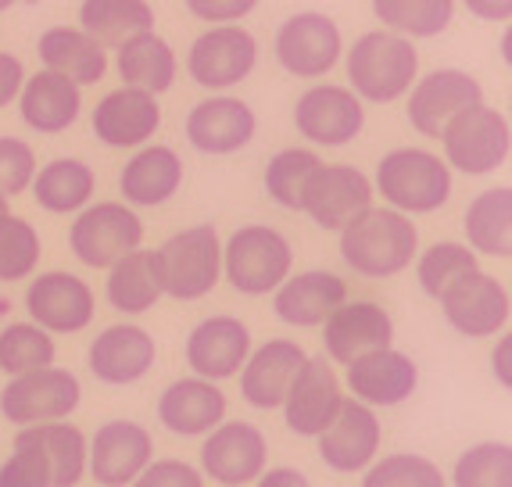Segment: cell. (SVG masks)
<instances>
[{"label":"cell","mask_w":512,"mask_h":487,"mask_svg":"<svg viewBox=\"0 0 512 487\" xmlns=\"http://www.w3.org/2000/svg\"><path fill=\"white\" fill-rule=\"evenodd\" d=\"M344 301H348V280L330 269H305L298 276H287L273 291V312L280 323L312 330L323 326L326 316Z\"/></svg>","instance_id":"28"},{"label":"cell","mask_w":512,"mask_h":487,"mask_svg":"<svg viewBox=\"0 0 512 487\" xmlns=\"http://www.w3.org/2000/svg\"><path fill=\"white\" fill-rule=\"evenodd\" d=\"M129 487H205V473L187 459H151Z\"/></svg>","instance_id":"46"},{"label":"cell","mask_w":512,"mask_h":487,"mask_svg":"<svg viewBox=\"0 0 512 487\" xmlns=\"http://www.w3.org/2000/svg\"><path fill=\"white\" fill-rule=\"evenodd\" d=\"M54 359H58L54 334L40 330L36 323H8L0 330V373L4 376H22L54 366Z\"/></svg>","instance_id":"40"},{"label":"cell","mask_w":512,"mask_h":487,"mask_svg":"<svg viewBox=\"0 0 512 487\" xmlns=\"http://www.w3.org/2000/svg\"><path fill=\"white\" fill-rule=\"evenodd\" d=\"M323 165L316 151L308 147H283L269 158L262 172L265 194L273 197L276 205L287 208V212H301V197H305V187L312 180V172Z\"/></svg>","instance_id":"39"},{"label":"cell","mask_w":512,"mask_h":487,"mask_svg":"<svg viewBox=\"0 0 512 487\" xmlns=\"http://www.w3.org/2000/svg\"><path fill=\"white\" fill-rule=\"evenodd\" d=\"M308 351L291 337H273V341L251 348L248 362L240 366V398L258 412H273L283 405L291 391L294 376L305 366Z\"/></svg>","instance_id":"25"},{"label":"cell","mask_w":512,"mask_h":487,"mask_svg":"<svg viewBox=\"0 0 512 487\" xmlns=\"http://www.w3.org/2000/svg\"><path fill=\"white\" fill-rule=\"evenodd\" d=\"M394 344V319L376 301H344L326 316L323 323V351L337 366H348L359 355L391 348Z\"/></svg>","instance_id":"24"},{"label":"cell","mask_w":512,"mask_h":487,"mask_svg":"<svg viewBox=\"0 0 512 487\" xmlns=\"http://www.w3.org/2000/svg\"><path fill=\"white\" fill-rule=\"evenodd\" d=\"M509 359H512V337L502 334L495 344V351H491V373H495V380L505 387V391L512 387V362Z\"/></svg>","instance_id":"51"},{"label":"cell","mask_w":512,"mask_h":487,"mask_svg":"<svg viewBox=\"0 0 512 487\" xmlns=\"http://www.w3.org/2000/svg\"><path fill=\"white\" fill-rule=\"evenodd\" d=\"M466 248L473 255L509 258L512 255V187H491L477 194L462 219Z\"/></svg>","instance_id":"36"},{"label":"cell","mask_w":512,"mask_h":487,"mask_svg":"<svg viewBox=\"0 0 512 487\" xmlns=\"http://www.w3.org/2000/svg\"><path fill=\"white\" fill-rule=\"evenodd\" d=\"M373 180L355 165H319L301 197V212L326 233H341L344 226L373 208Z\"/></svg>","instance_id":"16"},{"label":"cell","mask_w":512,"mask_h":487,"mask_svg":"<svg viewBox=\"0 0 512 487\" xmlns=\"http://www.w3.org/2000/svg\"><path fill=\"white\" fill-rule=\"evenodd\" d=\"M258 40L240 26H212L190 43L187 72L205 90H233L255 72Z\"/></svg>","instance_id":"14"},{"label":"cell","mask_w":512,"mask_h":487,"mask_svg":"<svg viewBox=\"0 0 512 487\" xmlns=\"http://www.w3.org/2000/svg\"><path fill=\"white\" fill-rule=\"evenodd\" d=\"M79 29L108 51V47H122L137 33H151L154 8L147 0H83Z\"/></svg>","instance_id":"37"},{"label":"cell","mask_w":512,"mask_h":487,"mask_svg":"<svg viewBox=\"0 0 512 487\" xmlns=\"http://www.w3.org/2000/svg\"><path fill=\"white\" fill-rule=\"evenodd\" d=\"M36 54H40L43 69L65 76L69 83H76L79 90L101 83V79L108 76V51H104L97 40H90L83 29L51 26L47 33H40Z\"/></svg>","instance_id":"32"},{"label":"cell","mask_w":512,"mask_h":487,"mask_svg":"<svg viewBox=\"0 0 512 487\" xmlns=\"http://www.w3.org/2000/svg\"><path fill=\"white\" fill-rule=\"evenodd\" d=\"M154 459V437L137 419H108L86 437V473L97 487H129Z\"/></svg>","instance_id":"11"},{"label":"cell","mask_w":512,"mask_h":487,"mask_svg":"<svg viewBox=\"0 0 512 487\" xmlns=\"http://www.w3.org/2000/svg\"><path fill=\"white\" fill-rule=\"evenodd\" d=\"M470 15L484 18V22H509L512 18V0H466Z\"/></svg>","instance_id":"52"},{"label":"cell","mask_w":512,"mask_h":487,"mask_svg":"<svg viewBox=\"0 0 512 487\" xmlns=\"http://www.w3.org/2000/svg\"><path fill=\"white\" fill-rule=\"evenodd\" d=\"M90 126H94V137L104 147H119V151L144 147L162 129V104H158L154 94L133 90V86L108 90L97 101L94 115H90Z\"/></svg>","instance_id":"26"},{"label":"cell","mask_w":512,"mask_h":487,"mask_svg":"<svg viewBox=\"0 0 512 487\" xmlns=\"http://www.w3.org/2000/svg\"><path fill=\"white\" fill-rule=\"evenodd\" d=\"M162 294L176 301H201L222 280V240L212 223H197L172 233L162 248L154 251Z\"/></svg>","instance_id":"5"},{"label":"cell","mask_w":512,"mask_h":487,"mask_svg":"<svg viewBox=\"0 0 512 487\" xmlns=\"http://www.w3.org/2000/svg\"><path fill=\"white\" fill-rule=\"evenodd\" d=\"M0 487H51V473L29 448H15L0 462Z\"/></svg>","instance_id":"47"},{"label":"cell","mask_w":512,"mask_h":487,"mask_svg":"<svg viewBox=\"0 0 512 487\" xmlns=\"http://www.w3.org/2000/svg\"><path fill=\"white\" fill-rule=\"evenodd\" d=\"M255 487H312V480L298 470V466H265Z\"/></svg>","instance_id":"50"},{"label":"cell","mask_w":512,"mask_h":487,"mask_svg":"<svg viewBox=\"0 0 512 487\" xmlns=\"http://www.w3.org/2000/svg\"><path fill=\"white\" fill-rule=\"evenodd\" d=\"M444 165L462 176H491L498 172L512 154V129L498 108H466L444 126L441 137Z\"/></svg>","instance_id":"6"},{"label":"cell","mask_w":512,"mask_h":487,"mask_svg":"<svg viewBox=\"0 0 512 487\" xmlns=\"http://www.w3.org/2000/svg\"><path fill=\"white\" fill-rule=\"evenodd\" d=\"M4 212H8V197L0 194V215H4Z\"/></svg>","instance_id":"53"},{"label":"cell","mask_w":512,"mask_h":487,"mask_svg":"<svg viewBox=\"0 0 512 487\" xmlns=\"http://www.w3.org/2000/svg\"><path fill=\"white\" fill-rule=\"evenodd\" d=\"M344 384L326 355H308L305 366L294 376L291 391L283 398V423L294 437H312L316 441L330 427L344 405Z\"/></svg>","instance_id":"15"},{"label":"cell","mask_w":512,"mask_h":487,"mask_svg":"<svg viewBox=\"0 0 512 487\" xmlns=\"http://www.w3.org/2000/svg\"><path fill=\"white\" fill-rule=\"evenodd\" d=\"M43 255L40 233L29 219L4 212L0 215V283L29 280Z\"/></svg>","instance_id":"44"},{"label":"cell","mask_w":512,"mask_h":487,"mask_svg":"<svg viewBox=\"0 0 512 487\" xmlns=\"http://www.w3.org/2000/svg\"><path fill=\"white\" fill-rule=\"evenodd\" d=\"M18 115L40 137H58L83 115V90L58 72H36L18 90Z\"/></svg>","instance_id":"29"},{"label":"cell","mask_w":512,"mask_h":487,"mask_svg":"<svg viewBox=\"0 0 512 487\" xmlns=\"http://www.w3.org/2000/svg\"><path fill=\"white\" fill-rule=\"evenodd\" d=\"M15 448H29L51 473V487H79L86 477V434L76 423H36L18 427Z\"/></svg>","instance_id":"31"},{"label":"cell","mask_w":512,"mask_h":487,"mask_svg":"<svg viewBox=\"0 0 512 487\" xmlns=\"http://www.w3.org/2000/svg\"><path fill=\"white\" fill-rule=\"evenodd\" d=\"M22 83H26V65H22V58L0 51V108H8V104L15 101Z\"/></svg>","instance_id":"49"},{"label":"cell","mask_w":512,"mask_h":487,"mask_svg":"<svg viewBox=\"0 0 512 487\" xmlns=\"http://www.w3.org/2000/svg\"><path fill=\"white\" fill-rule=\"evenodd\" d=\"M273 51L283 72L298 79H319L337 69L344 54L341 26L323 11H298L276 29Z\"/></svg>","instance_id":"12"},{"label":"cell","mask_w":512,"mask_h":487,"mask_svg":"<svg viewBox=\"0 0 512 487\" xmlns=\"http://www.w3.org/2000/svg\"><path fill=\"white\" fill-rule=\"evenodd\" d=\"M26 312L29 323H36L47 334H83L97 312L94 287L65 269L40 273L26 287Z\"/></svg>","instance_id":"13"},{"label":"cell","mask_w":512,"mask_h":487,"mask_svg":"<svg viewBox=\"0 0 512 487\" xmlns=\"http://www.w3.org/2000/svg\"><path fill=\"white\" fill-rule=\"evenodd\" d=\"M158 362V344L137 323L104 326L101 334L90 341L86 366L94 373L97 384L108 387H133L140 384Z\"/></svg>","instance_id":"22"},{"label":"cell","mask_w":512,"mask_h":487,"mask_svg":"<svg viewBox=\"0 0 512 487\" xmlns=\"http://www.w3.org/2000/svg\"><path fill=\"white\" fill-rule=\"evenodd\" d=\"M477 104H484V86L477 76L462 69H434L412 83L405 112H409V126L419 137L437 140L455 115L477 108Z\"/></svg>","instance_id":"18"},{"label":"cell","mask_w":512,"mask_h":487,"mask_svg":"<svg viewBox=\"0 0 512 487\" xmlns=\"http://www.w3.org/2000/svg\"><path fill=\"white\" fill-rule=\"evenodd\" d=\"M36 176V151L22 137H0V194H26Z\"/></svg>","instance_id":"45"},{"label":"cell","mask_w":512,"mask_h":487,"mask_svg":"<svg viewBox=\"0 0 512 487\" xmlns=\"http://www.w3.org/2000/svg\"><path fill=\"white\" fill-rule=\"evenodd\" d=\"M79 402H83V384L65 366H43L33 373L8 376V384L0 387V416L15 427L69 419Z\"/></svg>","instance_id":"7"},{"label":"cell","mask_w":512,"mask_h":487,"mask_svg":"<svg viewBox=\"0 0 512 487\" xmlns=\"http://www.w3.org/2000/svg\"><path fill=\"white\" fill-rule=\"evenodd\" d=\"M187 11L208 26H237L240 18H248L262 0H183Z\"/></svg>","instance_id":"48"},{"label":"cell","mask_w":512,"mask_h":487,"mask_svg":"<svg viewBox=\"0 0 512 487\" xmlns=\"http://www.w3.org/2000/svg\"><path fill=\"white\" fill-rule=\"evenodd\" d=\"M316 441H319V459H323L326 470L341 473V477H355L373 459H380L384 423H380L376 409L355 402V398H344L337 419H333Z\"/></svg>","instance_id":"19"},{"label":"cell","mask_w":512,"mask_h":487,"mask_svg":"<svg viewBox=\"0 0 512 487\" xmlns=\"http://www.w3.org/2000/svg\"><path fill=\"white\" fill-rule=\"evenodd\" d=\"M477 258L480 255H473V251L466 248V244H459V240H437V244H430L427 251H419L416 255L419 291L437 301L462 273L480 269Z\"/></svg>","instance_id":"42"},{"label":"cell","mask_w":512,"mask_h":487,"mask_svg":"<svg viewBox=\"0 0 512 487\" xmlns=\"http://www.w3.org/2000/svg\"><path fill=\"white\" fill-rule=\"evenodd\" d=\"M373 15L387 33L409 40H434L452 26L455 0H373Z\"/></svg>","instance_id":"38"},{"label":"cell","mask_w":512,"mask_h":487,"mask_svg":"<svg viewBox=\"0 0 512 487\" xmlns=\"http://www.w3.org/2000/svg\"><path fill=\"white\" fill-rule=\"evenodd\" d=\"M419 255V230L412 215L394 208H366L341 230V258L366 280H391Z\"/></svg>","instance_id":"1"},{"label":"cell","mask_w":512,"mask_h":487,"mask_svg":"<svg viewBox=\"0 0 512 487\" xmlns=\"http://www.w3.org/2000/svg\"><path fill=\"white\" fill-rule=\"evenodd\" d=\"M344 69H348L351 94L359 101L394 104L402 101L419 79V51L412 47L409 36L376 29L351 43Z\"/></svg>","instance_id":"2"},{"label":"cell","mask_w":512,"mask_h":487,"mask_svg":"<svg viewBox=\"0 0 512 487\" xmlns=\"http://www.w3.org/2000/svg\"><path fill=\"white\" fill-rule=\"evenodd\" d=\"M294 126L316 147H348L366 129V108L348 86L316 83L294 101Z\"/></svg>","instance_id":"17"},{"label":"cell","mask_w":512,"mask_h":487,"mask_svg":"<svg viewBox=\"0 0 512 487\" xmlns=\"http://www.w3.org/2000/svg\"><path fill=\"white\" fill-rule=\"evenodd\" d=\"M104 298L115 312L122 316H144L151 312L162 294V280H158V265H154V251H129L108 269L104 280Z\"/></svg>","instance_id":"34"},{"label":"cell","mask_w":512,"mask_h":487,"mask_svg":"<svg viewBox=\"0 0 512 487\" xmlns=\"http://www.w3.org/2000/svg\"><path fill=\"white\" fill-rule=\"evenodd\" d=\"M115 69L122 76V86H133V90H147V94H169L172 83H176V51L169 47L165 36L137 33L133 40H126L122 47H115Z\"/></svg>","instance_id":"33"},{"label":"cell","mask_w":512,"mask_h":487,"mask_svg":"<svg viewBox=\"0 0 512 487\" xmlns=\"http://www.w3.org/2000/svg\"><path fill=\"white\" fill-rule=\"evenodd\" d=\"M251 330L244 319L237 316H208L194 326L183 344V359H187L190 373L201 376V380H233L240 373V366L248 362L251 355Z\"/></svg>","instance_id":"20"},{"label":"cell","mask_w":512,"mask_h":487,"mask_svg":"<svg viewBox=\"0 0 512 487\" xmlns=\"http://www.w3.org/2000/svg\"><path fill=\"white\" fill-rule=\"evenodd\" d=\"M441 312L448 319L455 334L470 337V341H484V337L505 334L512 316V301L505 283L498 276L484 273V269H473V273H462L459 280L441 294Z\"/></svg>","instance_id":"10"},{"label":"cell","mask_w":512,"mask_h":487,"mask_svg":"<svg viewBox=\"0 0 512 487\" xmlns=\"http://www.w3.org/2000/svg\"><path fill=\"white\" fill-rule=\"evenodd\" d=\"M294 269V244L276 226L251 223L230 233L222 244V276L244 298L273 294Z\"/></svg>","instance_id":"4"},{"label":"cell","mask_w":512,"mask_h":487,"mask_svg":"<svg viewBox=\"0 0 512 487\" xmlns=\"http://www.w3.org/2000/svg\"><path fill=\"white\" fill-rule=\"evenodd\" d=\"M11 4H15V0H0V11H8Z\"/></svg>","instance_id":"54"},{"label":"cell","mask_w":512,"mask_h":487,"mask_svg":"<svg viewBox=\"0 0 512 487\" xmlns=\"http://www.w3.org/2000/svg\"><path fill=\"white\" fill-rule=\"evenodd\" d=\"M183 133H187L194 151L212 154V158H226V154L244 151L255 140L258 115L240 97L215 94L190 108L187 122H183Z\"/></svg>","instance_id":"21"},{"label":"cell","mask_w":512,"mask_h":487,"mask_svg":"<svg viewBox=\"0 0 512 487\" xmlns=\"http://www.w3.org/2000/svg\"><path fill=\"white\" fill-rule=\"evenodd\" d=\"M344 384H348L351 398L369 409H394L405 405L419 387V366L412 355L391 348L369 351L359 355L355 362L344 366Z\"/></svg>","instance_id":"23"},{"label":"cell","mask_w":512,"mask_h":487,"mask_svg":"<svg viewBox=\"0 0 512 487\" xmlns=\"http://www.w3.org/2000/svg\"><path fill=\"white\" fill-rule=\"evenodd\" d=\"M373 194L402 215H430L452 197V169L427 147H394L376 162Z\"/></svg>","instance_id":"3"},{"label":"cell","mask_w":512,"mask_h":487,"mask_svg":"<svg viewBox=\"0 0 512 487\" xmlns=\"http://www.w3.org/2000/svg\"><path fill=\"white\" fill-rule=\"evenodd\" d=\"M452 487H512V445L509 441H480L459 452L452 466Z\"/></svg>","instance_id":"41"},{"label":"cell","mask_w":512,"mask_h":487,"mask_svg":"<svg viewBox=\"0 0 512 487\" xmlns=\"http://www.w3.org/2000/svg\"><path fill=\"white\" fill-rule=\"evenodd\" d=\"M144 244V219L126 201H97L76 212L69 248L86 269H111L122 255Z\"/></svg>","instance_id":"8"},{"label":"cell","mask_w":512,"mask_h":487,"mask_svg":"<svg viewBox=\"0 0 512 487\" xmlns=\"http://www.w3.org/2000/svg\"><path fill=\"white\" fill-rule=\"evenodd\" d=\"M180 187L183 158L165 144H144L119 172V194L129 208H158L180 194Z\"/></svg>","instance_id":"30"},{"label":"cell","mask_w":512,"mask_h":487,"mask_svg":"<svg viewBox=\"0 0 512 487\" xmlns=\"http://www.w3.org/2000/svg\"><path fill=\"white\" fill-rule=\"evenodd\" d=\"M230 398L219 384L201 380V376H183L172 380L162 394H158V423L176 437H205L226 419Z\"/></svg>","instance_id":"27"},{"label":"cell","mask_w":512,"mask_h":487,"mask_svg":"<svg viewBox=\"0 0 512 487\" xmlns=\"http://www.w3.org/2000/svg\"><path fill=\"white\" fill-rule=\"evenodd\" d=\"M29 190H33L36 205L43 212L72 215V212H83L94 201L97 176L83 158H54L43 169H36Z\"/></svg>","instance_id":"35"},{"label":"cell","mask_w":512,"mask_h":487,"mask_svg":"<svg viewBox=\"0 0 512 487\" xmlns=\"http://www.w3.org/2000/svg\"><path fill=\"white\" fill-rule=\"evenodd\" d=\"M362 487H448V473L419 452H391L362 470Z\"/></svg>","instance_id":"43"},{"label":"cell","mask_w":512,"mask_h":487,"mask_svg":"<svg viewBox=\"0 0 512 487\" xmlns=\"http://www.w3.org/2000/svg\"><path fill=\"white\" fill-rule=\"evenodd\" d=\"M269 466V441L262 427L248 419H222L219 427L201 437V466L205 480L219 487H248Z\"/></svg>","instance_id":"9"}]
</instances>
